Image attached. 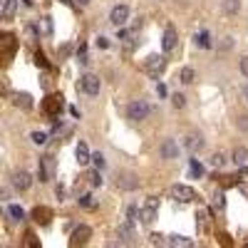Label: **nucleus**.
<instances>
[{"label":"nucleus","instance_id":"obj_1","mask_svg":"<svg viewBox=\"0 0 248 248\" xmlns=\"http://www.w3.org/2000/svg\"><path fill=\"white\" fill-rule=\"evenodd\" d=\"M127 117L132 119V122H144L149 117V105L144 99H134V102H129L127 105Z\"/></svg>","mask_w":248,"mask_h":248},{"label":"nucleus","instance_id":"obj_2","mask_svg":"<svg viewBox=\"0 0 248 248\" xmlns=\"http://www.w3.org/2000/svg\"><path fill=\"white\" fill-rule=\"evenodd\" d=\"M169 196L179 203H189L196 199V191L191 189V186H186V184H174L171 189H169Z\"/></svg>","mask_w":248,"mask_h":248},{"label":"nucleus","instance_id":"obj_3","mask_svg":"<svg viewBox=\"0 0 248 248\" xmlns=\"http://www.w3.org/2000/svg\"><path fill=\"white\" fill-rule=\"evenodd\" d=\"M164 67H167V57L164 55H149L144 60V72L152 75V77H159L164 72Z\"/></svg>","mask_w":248,"mask_h":248},{"label":"nucleus","instance_id":"obj_4","mask_svg":"<svg viewBox=\"0 0 248 248\" xmlns=\"http://www.w3.org/2000/svg\"><path fill=\"white\" fill-rule=\"evenodd\" d=\"M79 87H82V92H85V94L94 97V94H99L102 82H99L97 75H82V77H79Z\"/></svg>","mask_w":248,"mask_h":248},{"label":"nucleus","instance_id":"obj_5","mask_svg":"<svg viewBox=\"0 0 248 248\" xmlns=\"http://www.w3.org/2000/svg\"><path fill=\"white\" fill-rule=\"evenodd\" d=\"M156 214H159V201L152 196V199L139 209V218H141V223H152V221L156 218Z\"/></svg>","mask_w":248,"mask_h":248},{"label":"nucleus","instance_id":"obj_6","mask_svg":"<svg viewBox=\"0 0 248 248\" xmlns=\"http://www.w3.org/2000/svg\"><path fill=\"white\" fill-rule=\"evenodd\" d=\"M119 241L127 246V248H134V246H137V236H134V226H132V221H124V223L119 226Z\"/></svg>","mask_w":248,"mask_h":248},{"label":"nucleus","instance_id":"obj_7","mask_svg":"<svg viewBox=\"0 0 248 248\" xmlns=\"http://www.w3.org/2000/svg\"><path fill=\"white\" fill-rule=\"evenodd\" d=\"M52 174H55V161H52V156H43V159H40V167H37L40 181H50Z\"/></svg>","mask_w":248,"mask_h":248},{"label":"nucleus","instance_id":"obj_8","mask_svg":"<svg viewBox=\"0 0 248 248\" xmlns=\"http://www.w3.org/2000/svg\"><path fill=\"white\" fill-rule=\"evenodd\" d=\"M127 20H129V8L127 5H114L112 8V13H109V23L112 25H124V23H127Z\"/></svg>","mask_w":248,"mask_h":248},{"label":"nucleus","instance_id":"obj_9","mask_svg":"<svg viewBox=\"0 0 248 248\" xmlns=\"http://www.w3.org/2000/svg\"><path fill=\"white\" fill-rule=\"evenodd\" d=\"M159 156L161 159H176L179 156V144L174 141V139H164V144H161V147H159Z\"/></svg>","mask_w":248,"mask_h":248},{"label":"nucleus","instance_id":"obj_10","mask_svg":"<svg viewBox=\"0 0 248 248\" xmlns=\"http://www.w3.org/2000/svg\"><path fill=\"white\" fill-rule=\"evenodd\" d=\"M10 181H13V186H15L17 191H28V189H30V184H32L30 174H28V171H23V169H20V171H15Z\"/></svg>","mask_w":248,"mask_h":248},{"label":"nucleus","instance_id":"obj_11","mask_svg":"<svg viewBox=\"0 0 248 248\" xmlns=\"http://www.w3.org/2000/svg\"><path fill=\"white\" fill-rule=\"evenodd\" d=\"M203 144H206V139H203V134H199V132H191L189 137H186V149H189L191 154L201 152Z\"/></svg>","mask_w":248,"mask_h":248},{"label":"nucleus","instance_id":"obj_12","mask_svg":"<svg viewBox=\"0 0 248 248\" xmlns=\"http://www.w3.org/2000/svg\"><path fill=\"white\" fill-rule=\"evenodd\" d=\"M161 47H164V52H174V47H176V30H174V28H167V30H164Z\"/></svg>","mask_w":248,"mask_h":248},{"label":"nucleus","instance_id":"obj_13","mask_svg":"<svg viewBox=\"0 0 248 248\" xmlns=\"http://www.w3.org/2000/svg\"><path fill=\"white\" fill-rule=\"evenodd\" d=\"M75 156H77V164H79V167H87V164L92 161V154H90V149H87V144H85V141H79V144H77Z\"/></svg>","mask_w":248,"mask_h":248},{"label":"nucleus","instance_id":"obj_14","mask_svg":"<svg viewBox=\"0 0 248 248\" xmlns=\"http://www.w3.org/2000/svg\"><path fill=\"white\" fill-rule=\"evenodd\" d=\"M169 248H194V243H191V238L189 236H169Z\"/></svg>","mask_w":248,"mask_h":248},{"label":"nucleus","instance_id":"obj_15","mask_svg":"<svg viewBox=\"0 0 248 248\" xmlns=\"http://www.w3.org/2000/svg\"><path fill=\"white\" fill-rule=\"evenodd\" d=\"M221 10H223L226 15H236V13L241 10V0H223Z\"/></svg>","mask_w":248,"mask_h":248},{"label":"nucleus","instance_id":"obj_16","mask_svg":"<svg viewBox=\"0 0 248 248\" xmlns=\"http://www.w3.org/2000/svg\"><path fill=\"white\" fill-rule=\"evenodd\" d=\"M15 10H17V0H5L3 3V20H13Z\"/></svg>","mask_w":248,"mask_h":248},{"label":"nucleus","instance_id":"obj_17","mask_svg":"<svg viewBox=\"0 0 248 248\" xmlns=\"http://www.w3.org/2000/svg\"><path fill=\"white\" fill-rule=\"evenodd\" d=\"M119 186H122V189H137L139 181H137L134 174H127V176H122V179H119Z\"/></svg>","mask_w":248,"mask_h":248},{"label":"nucleus","instance_id":"obj_18","mask_svg":"<svg viewBox=\"0 0 248 248\" xmlns=\"http://www.w3.org/2000/svg\"><path fill=\"white\" fill-rule=\"evenodd\" d=\"M179 79L184 82V85H191V82L196 79V72H194L191 67H184V70L179 72Z\"/></svg>","mask_w":248,"mask_h":248},{"label":"nucleus","instance_id":"obj_19","mask_svg":"<svg viewBox=\"0 0 248 248\" xmlns=\"http://www.w3.org/2000/svg\"><path fill=\"white\" fill-rule=\"evenodd\" d=\"M8 216H13V221H23V218H25V211L20 209V206L10 203V206H8Z\"/></svg>","mask_w":248,"mask_h":248},{"label":"nucleus","instance_id":"obj_20","mask_svg":"<svg viewBox=\"0 0 248 248\" xmlns=\"http://www.w3.org/2000/svg\"><path fill=\"white\" fill-rule=\"evenodd\" d=\"M194 40H196V45L203 47V50H206V47H211V37H209V32H199Z\"/></svg>","mask_w":248,"mask_h":248},{"label":"nucleus","instance_id":"obj_21","mask_svg":"<svg viewBox=\"0 0 248 248\" xmlns=\"http://www.w3.org/2000/svg\"><path fill=\"white\" fill-rule=\"evenodd\" d=\"M87 236H90V229H87V226H79V229L75 231V243H85Z\"/></svg>","mask_w":248,"mask_h":248},{"label":"nucleus","instance_id":"obj_22","mask_svg":"<svg viewBox=\"0 0 248 248\" xmlns=\"http://www.w3.org/2000/svg\"><path fill=\"white\" fill-rule=\"evenodd\" d=\"M15 105H23L25 109H30V107H32L30 94H25V92H23V94H15Z\"/></svg>","mask_w":248,"mask_h":248},{"label":"nucleus","instance_id":"obj_23","mask_svg":"<svg viewBox=\"0 0 248 248\" xmlns=\"http://www.w3.org/2000/svg\"><path fill=\"white\" fill-rule=\"evenodd\" d=\"M246 156H248V152H246L243 147H238V149L233 152V161H236V164H243V161H246Z\"/></svg>","mask_w":248,"mask_h":248},{"label":"nucleus","instance_id":"obj_24","mask_svg":"<svg viewBox=\"0 0 248 248\" xmlns=\"http://www.w3.org/2000/svg\"><path fill=\"white\" fill-rule=\"evenodd\" d=\"M171 105H174L176 109H181V107L186 105V97H184V94H174V97H171Z\"/></svg>","mask_w":248,"mask_h":248},{"label":"nucleus","instance_id":"obj_25","mask_svg":"<svg viewBox=\"0 0 248 248\" xmlns=\"http://www.w3.org/2000/svg\"><path fill=\"white\" fill-rule=\"evenodd\" d=\"M223 161H226L223 152H216V154L211 156V164H214V167H223Z\"/></svg>","mask_w":248,"mask_h":248},{"label":"nucleus","instance_id":"obj_26","mask_svg":"<svg viewBox=\"0 0 248 248\" xmlns=\"http://www.w3.org/2000/svg\"><path fill=\"white\" fill-rule=\"evenodd\" d=\"M32 141L35 144H45L47 141V134L45 132H32Z\"/></svg>","mask_w":248,"mask_h":248},{"label":"nucleus","instance_id":"obj_27","mask_svg":"<svg viewBox=\"0 0 248 248\" xmlns=\"http://www.w3.org/2000/svg\"><path fill=\"white\" fill-rule=\"evenodd\" d=\"M191 174H194V176H201V174H203V167H201L196 159H191Z\"/></svg>","mask_w":248,"mask_h":248},{"label":"nucleus","instance_id":"obj_28","mask_svg":"<svg viewBox=\"0 0 248 248\" xmlns=\"http://www.w3.org/2000/svg\"><path fill=\"white\" fill-rule=\"evenodd\" d=\"M90 184H92V186H102V174H99V171H92V174H90Z\"/></svg>","mask_w":248,"mask_h":248},{"label":"nucleus","instance_id":"obj_29","mask_svg":"<svg viewBox=\"0 0 248 248\" xmlns=\"http://www.w3.org/2000/svg\"><path fill=\"white\" fill-rule=\"evenodd\" d=\"M79 203L85 206V209H94V201H92V196H82V199H79Z\"/></svg>","mask_w":248,"mask_h":248},{"label":"nucleus","instance_id":"obj_30","mask_svg":"<svg viewBox=\"0 0 248 248\" xmlns=\"http://www.w3.org/2000/svg\"><path fill=\"white\" fill-rule=\"evenodd\" d=\"M92 161L97 164V169H102V167H105V156H102L99 152H97V154H92Z\"/></svg>","mask_w":248,"mask_h":248},{"label":"nucleus","instance_id":"obj_31","mask_svg":"<svg viewBox=\"0 0 248 248\" xmlns=\"http://www.w3.org/2000/svg\"><path fill=\"white\" fill-rule=\"evenodd\" d=\"M149 238H152V243H154V246H161V243H164V236H161V233H152Z\"/></svg>","mask_w":248,"mask_h":248},{"label":"nucleus","instance_id":"obj_32","mask_svg":"<svg viewBox=\"0 0 248 248\" xmlns=\"http://www.w3.org/2000/svg\"><path fill=\"white\" fill-rule=\"evenodd\" d=\"M134 216H137V206L132 203L129 209H127V218H129V221H134Z\"/></svg>","mask_w":248,"mask_h":248},{"label":"nucleus","instance_id":"obj_33","mask_svg":"<svg viewBox=\"0 0 248 248\" xmlns=\"http://www.w3.org/2000/svg\"><path fill=\"white\" fill-rule=\"evenodd\" d=\"M241 72H243V75L248 77V55H246V57L241 60Z\"/></svg>","mask_w":248,"mask_h":248},{"label":"nucleus","instance_id":"obj_34","mask_svg":"<svg viewBox=\"0 0 248 248\" xmlns=\"http://www.w3.org/2000/svg\"><path fill=\"white\" fill-rule=\"evenodd\" d=\"M241 129H248V117H241Z\"/></svg>","mask_w":248,"mask_h":248},{"label":"nucleus","instance_id":"obj_35","mask_svg":"<svg viewBox=\"0 0 248 248\" xmlns=\"http://www.w3.org/2000/svg\"><path fill=\"white\" fill-rule=\"evenodd\" d=\"M75 3H77V5H82V8H85V5H90V0H75Z\"/></svg>","mask_w":248,"mask_h":248},{"label":"nucleus","instance_id":"obj_36","mask_svg":"<svg viewBox=\"0 0 248 248\" xmlns=\"http://www.w3.org/2000/svg\"><path fill=\"white\" fill-rule=\"evenodd\" d=\"M62 3H70V0H62Z\"/></svg>","mask_w":248,"mask_h":248},{"label":"nucleus","instance_id":"obj_37","mask_svg":"<svg viewBox=\"0 0 248 248\" xmlns=\"http://www.w3.org/2000/svg\"><path fill=\"white\" fill-rule=\"evenodd\" d=\"M246 94H248V87H246Z\"/></svg>","mask_w":248,"mask_h":248},{"label":"nucleus","instance_id":"obj_38","mask_svg":"<svg viewBox=\"0 0 248 248\" xmlns=\"http://www.w3.org/2000/svg\"><path fill=\"white\" fill-rule=\"evenodd\" d=\"M112 248H117V246H112Z\"/></svg>","mask_w":248,"mask_h":248},{"label":"nucleus","instance_id":"obj_39","mask_svg":"<svg viewBox=\"0 0 248 248\" xmlns=\"http://www.w3.org/2000/svg\"><path fill=\"white\" fill-rule=\"evenodd\" d=\"M246 248H248V246H246Z\"/></svg>","mask_w":248,"mask_h":248}]
</instances>
